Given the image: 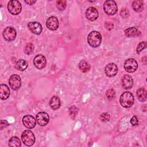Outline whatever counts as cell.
I'll use <instances>...</instances> for the list:
<instances>
[{
  "instance_id": "5",
  "label": "cell",
  "mask_w": 147,
  "mask_h": 147,
  "mask_svg": "<svg viewBox=\"0 0 147 147\" xmlns=\"http://www.w3.org/2000/svg\"><path fill=\"white\" fill-rule=\"evenodd\" d=\"M7 9L10 14L13 15H17L21 11V4L18 1H10L7 4Z\"/></svg>"
},
{
  "instance_id": "4",
  "label": "cell",
  "mask_w": 147,
  "mask_h": 147,
  "mask_svg": "<svg viewBox=\"0 0 147 147\" xmlns=\"http://www.w3.org/2000/svg\"><path fill=\"white\" fill-rule=\"evenodd\" d=\"M21 140L25 145L30 146L35 142V136L32 131L29 130H26L22 133Z\"/></svg>"
},
{
  "instance_id": "27",
  "label": "cell",
  "mask_w": 147,
  "mask_h": 147,
  "mask_svg": "<svg viewBox=\"0 0 147 147\" xmlns=\"http://www.w3.org/2000/svg\"><path fill=\"white\" fill-rule=\"evenodd\" d=\"M34 50V45L32 43H28L27 44L24 48V52L26 55H30L33 53Z\"/></svg>"
},
{
  "instance_id": "3",
  "label": "cell",
  "mask_w": 147,
  "mask_h": 147,
  "mask_svg": "<svg viewBox=\"0 0 147 147\" xmlns=\"http://www.w3.org/2000/svg\"><path fill=\"white\" fill-rule=\"evenodd\" d=\"M103 10L107 15L113 16L115 14L118 10L116 2L112 0L105 1L103 4Z\"/></svg>"
},
{
  "instance_id": "31",
  "label": "cell",
  "mask_w": 147,
  "mask_h": 147,
  "mask_svg": "<svg viewBox=\"0 0 147 147\" xmlns=\"http://www.w3.org/2000/svg\"><path fill=\"white\" fill-rule=\"evenodd\" d=\"M121 16L123 18H126L129 17V11L126 8H123L121 10V13H120Z\"/></svg>"
},
{
  "instance_id": "13",
  "label": "cell",
  "mask_w": 147,
  "mask_h": 147,
  "mask_svg": "<svg viewBox=\"0 0 147 147\" xmlns=\"http://www.w3.org/2000/svg\"><path fill=\"white\" fill-rule=\"evenodd\" d=\"M105 72L107 76L113 77L116 75L118 72V67L115 63H109L105 67Z\"/></svg>"
},
{
  "instance_id": "9",
  "label": "cell",
  "mask_w": 147,
  "mask_h": 147,
  "mask_svg": "<svg viewBox=\"0 0 147 147\" xmlns=\"http://www.w3.org/2000/svg\"><path fill=\"white\" fill-rule=\"evenodd\" d=\"M33 64L36 68L38 69H42L44 68L47 64V59L46 57L41 55H37L33 59Z\"/></svg>"
},
{
  "instance_id": "35",
  "label": "cell",
  "mask_w": 147,
  "mask_h": 147,
  "mask_svg": "<svg viewBox=\"0 0 147 147\" xmlns=\"http://www.w3.org/2000/svg\"><path fill=\"white\" fill-rule=\"evenodd\" d=\"M25 2L29 5H33L36 2V1H33V0H30V1H25Z\"/></svg>"
},
{
  "instance_id": "23",
  "label": "cell",
  "mask_w": 147,
  "mask_h": 147,
  "mask_svg": "<svg viewBox=\"0 0 147 147\" xmlns=\"http://www.w3.org/2000/svg\"><path fill=\"white\" fill-rule=\"evenodd\" d=\"M78 67L79 69L83 73H86L88 72L90 69V64L84 60H82L79 62Z\"/></svg>"
},
{
  "instance_id": "34",
  "label": "cell",
  "mask_w": 147,
  "mask_h": 147,
  "mask_svg": "<svg viewBox=\"0 0 147 147\" xmlns=\"http://www.w3.org/2000/svg\"><path fill=\"white\" fill-rule=\"evenodd\" d=\"M9 125L8 122L6 120H1V129L2 130L3 128L7 127Z\"/></svg>"
},
{
  "instance_id": "7",
  "label": "cell",
  "mask_w": 147,
  "mask_h": 147,
  "mask_svg": "<svg viewBox=\"0 0 147 147\" xmlns=\"http://www.w3.org/2000/svg\"><path fill=\"white\" fill-rule=\"evenodd\" d=\"M124 69L129 73L135 72L138 68V63L137 61L133 59H128L124 63Z\"/></svg>"
},
{
  "instance_id": "14",
  "label": "cell",
  "mask_w": 147,
  "mask_h": 147,
  "mask_svg": "<svg viewBox=\"0 0 147 147\" xmlns=\"http://www.w3.org/2000/svg\"><path fill=\"white\" fill-rule=\"evenodd\" d=\"M28 27L32 33L37 35L40 34L42 30V28L41 24L36 21L30 22L28 23Z\"/></svg>"
},
{
  "instance_id": "6",
  "label": "cell",
  "mask_w": 147,
  "mask_h": 147,
  "mask_svg": "<svg viewBox=\"0 0 147 147\" xmlns=\"http://www.w3.org/2000/svg\"><path fill=\"white\" fill-rule=\"evenodd\" d=\"M16 31L12 26H7L3 31V37L6 41H13L16 37Z\"/></svg>"
},
{
  "instance_id": "24",
  "label": "cell",
  "mask_w": 147,
  "mask_h": 147,
  "mask_svg": "<svg viewBox=\"0 0 147 147\" xmlns=\"http://www.w3.org/2000/svg\"><path fill=\"white\" fill-rule=\"evenodd\" d=\"M9 146L11 147H20L21 146V142L20 138L16 136L12 137L9 140Z\"/></svg>"
},
{
  "instance_id": "11",
  "label": "cell",
  "mask_w": 147,
  "mask_h": 147,
  "mask_svg": "<svg viewBox=\"0 0 147 147\" xmlns=\"http://www.w3.org/2000/svg\"><path fill=\"white\" fill-rule=\"evenodd\" d=\"M36 120L38 125L43 126L48 124L49 120V117L47 113L41 111L39 112L36 115Z\"/></svg>"
},
{
  "instance_id": "15",
  "label": "cell",
  "mask_w": 147,
  "mask_h": 147,
  "mask_svg": "<svg viewBox=\"0 0 147 147\" xmlns=\"http://www.w3.org/2000/svg\"><path fill=\"white\" fill-rule=\"evenodd\" d=\"M46 25L49 29L55 30L59 28V21L57 18L54 16L49 17L46 21Z\"/></svg>"
},
{
  "instance_id": "12",
  "label": "cell",
  "mask_w": 147,
  "mask_h": 147,
  "mask_svg": "<svg viewBox=\"0 0 147 147\" xmlns=\"http://www.w3.org/2000/svg\"><path fill=\"white\" fill-rule=\"evenodd\" d=\"M99 16V13L98 10L94 7H89L87 9L86 11V18L91 21H94L96 20Z\"/></svg>"
},
{
  "instance_id": "29",
  "label": "cell",
  "mask_w": 147,
  "mask_h": 147,
  "mask_svg": "<svg viewBox=\"0 0 147 147\" xmlns=\"http://www.w3.org/2000/svg\"><path fill=\"white\" fill-rule=\"evenodd\" d=\"M146 41H142V42H140L137 47V49H136L137 53H140L142 50H144L145 48H146Z\"/></svg>"
},
{
  "instance_id": "1",
  "label": "cell",
  "mask_w": 147,
  "mask_h": 147,
  "mask_svg": "<svg viewBox=\"0 0 147 147\" xmlns=\"http://www.w3.org/2000/svg\"><path fill=\"white\" fill-rule=\"evenodd\" d=\"M87 41L91 47L93 48H96L99 47L101 44L102 36L100 33L98 31H92L88 35Z\"/></svg>"
},
{
  "instance_id": "22",
  "label": "cell",
  "mask_w": 147,
  "mask_h": 147,
  "mask_svg": "<svg viewBox=\"0 0 147 147\" xmlns=\"http://www.w3.org/2000/svg\"><path fill=\"white\" fill-rule=\"evenodd\" d=\"M28 67V63L23 59H20L18 60L16 64V68L19 71H25Z\"/></svg>"
},
{
  "instance_id": "30",
  "label": "cell",
  "mask_w": 147,
  "mask_h": 147,
  "mask_svg": "<svg viewBox=\"0 0 147 147\" xmlns=\"http://www.w3.org/2000/svg\"><path fill=\"white\" fill-rule=\"evenodd\" d=\"M100 119L103 122H107L110 119V114L108 113H103L100 115Z\"/></svg>"
},
{
  "instance_id": "16",
  "label": "cell",
  "mask_w": 147,
  "mask_h": 147,
  "mask_svg": "<svg viewBox=\"0 0 147 147\" xmlns=\"http://www.w3.org/2000/svg\"><path fill=\"white\" fill-rule=\"evenodd\" d=\"M122 84L125 89H130L133 85V79L129 75H125L122 78Z\"/></svg>"
},
{
  "instance_id": "2",
  "label": "cell",
  "mask_w": 147,
  "mask_h": 147,
  "mask_svg": "<svg viewBox=\"0 0 147 147\" xmlns=\"http://www.w3.org/2000/svg\"><path fill=\"white\" fill-rule=\"evenodd\" d=\"M134 101V96L132 93L129 91H125L122 93L119 99V102L121 106L125 108L131 107L133 105Z\"/></svg>"
},
{
  "instance_id": "32",
  "label": "cell",
  "mask_w": 147,
  "mask_h": 147,
  "mask_svg": "<svg viewBox=\"0 0 147 147\" xmlns=\"http://www.w3.org/2000/svg\"><path fill=\"white\" fill-rule=\"evenodd\" d=\"M138 123H139L138 119L137 116L134 115V116L132 117L130 119V123L131 124V125L137 126L138 125Z\"/></svg>"
},
{
  "instance_id": "33",
  "label": "cell",
  "mask_w": 147,
  "mask_h": 147,
  "mask_svg": "<svg viewBox=\"0 0 147 147\" xmlns=\"http://www.w3.org/2000/svg\"><path fill=\"white\" fill-rule=\"evenodd\" d=\"M105 26L108 30H111L114 28V25L111 22H106L105 24Z\"/></svg>"
},
{
  "instance_id": "18",
  "label": "cell",
  "mask_w": 147,
  "mask_h": 147,
  "mask_svg": "<svg viewBox=\"0 0 147 147\" xmlns=\"http://www.w3.org/2000/svg\"><path fill=\"white\" fill-rule=\"evenodd\" d=\"M61 102L60 98L57 96H53L49 101V106L51 108L54 110L59 109L60 107Z\"/></svg>"
},
{
  "instance_id": "26",
  "label": "cell",
  "mask_w": 147,
  "mask_h": 147,
  "mask_svg": "<svg viewBox=\"0 0 147 147\" xmlns=\"http://www.w3.org/2000/svg\"><path fill=\"white\" fill-rule=\"evenodd\" d=\"M78 111V109L74 105L71 106L69 109V115L71 118L72 119H74Z\"/></svg>"
},
{
  "instance_id": "25",
  "label": "cell",
  "mask_w": 147,
  "mask_h": 147,
  "mask_svg": "<svg viewBox=\"0 0 147 147\" xmlns=\"http://www.w3.org/2000/svg\"><path fill=\"white\" fill-rule=\"evenodd\" d=\"M56 7L60 11L64 10L67 6V2L65 1L59 0L56 1Z\"/></svg>"
},
{
  "instance_id": "21",
  "label": "cell",
  "mask_w": 147,
  "mask_h": 147,
  "mask_svg": "<svg viewBox=\"0 0 147 147\" xmlns=\"http://www.w3.org/2000/svg\"><path fill=\"white\" fill-rule=\"evenodd\" d=\"M132 8L136 12H141L144 9V2L140 0L134 1L132 2Z\"/></svg>"
},
{
  "instance_id": "28",
  "label": "cell",
  "mask_w": 147,
  "mask_h": 147,
  "mask_svg": "<svg viewBox=\"0 0 147 147\" xmlns=\"http://www.w3.org/2000/svg\"><path fill=\"white\" fill-rule=\"evenodd\" d=\"M106 95L109 100H112L115 98V92L113 89H109L107 90L106 92Z\"/></svg>"
},
{
  "instance_id": "19",
  "label": "cell",
  "mask_w": 147,
  "mask_h": 147,
  "mask_svg": "<svg viewBox=\"0 0 147 147\" xmlns=\"http://www.w3.org/2000/svg\"><path fill=\"white\" fill-rule=\"evenodd\" d=\"M125 36L127 37L138 36L140 35L141 32L138 30V29L136 27H130L129 28L126 29L125 30Z\"/></svg>"
},
{
  "instance_id": "10",
  "label": "cell",
  "mask_w": 147,
  "mask_h": 147,
  "mask_svg": "<svg viewBox=\"0 0 147 147\" xmlns=\"http://www.w3.org/2000/svg\"><path fill=\"white\" fill-rule=\"evenodd\" d=\"M24 125L28 129H33L36 125V121L34 118L31 115H25L22 118Z\"/></svg>"
},
{
  "instance_id": "17",
  "label": "cell",
  "mask_w": 147,
  "mask_h": 147,
  "mask_svg": "<svg viewBox=\"0 0 147 147\" xmlns=\"http://www.w3.org/2000/svg\"><path fill=\"white\" fill-rule=\"evenodd\" d=\"M10 95V90L6 84H2L0 86V98L2 100L7 99Z\"/></svg>"
},
{
  "instance_id": "8",
  "label": "cell",
  "mask_w": 147,
  "mask_h": 147,
  "mask_svg": "<svg viewBox=\"0 0 147 147\" xmlns=\"http://www.w3.org/2000/svg\"><path fill=\"white\" fill-rule=\"evenodd\" d=\"M9 84L12 90H18L21 85V78L20 76L17 74H13L11 75L9 79Z\"/></svg>"
},
{
  "instance_id": "20",
  "label": "cell",
  "mask_w": 147,
  "mask_h": 147,
  "mask_svg": "<svg viewBox=\"0 0 147 147\" xmlns=\"http://www.w3.org/2000/svg\"><path fill=\"white\" fill-rule=\"evenodd\" d=\"M137 96L138 100L141 102H145L146 100V91L143 88L141 87L137 90Z\"/></svg>"
}]
</instances>
